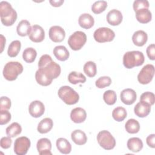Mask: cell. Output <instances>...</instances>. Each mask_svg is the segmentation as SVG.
<instances>
[{
    "label": "cell",
    "mask_w": 155,
    "mask_h": 155,
    "mask_svg": "<svg viewBox=\"0 0 155 155\" xmlns=\"http://www.w3.org/2000/svg\"><path fill=\"white\" fill-rule=\"evenodd\" d=\"M61 71L60 65L52 61L46 66L38 69L35 73V79L39 85L48 86L51 84L54 79L58 78Z\"/></svg>",
    "instance_id": "1"
},
{
    "label": "cell",
    "mask_w": 155,
    "mask_h": 155,
    "mask_svg": "<svg viewBox=\"0 0 155 155\" xmlns=\"http://www.w3.org/2000/svg\"><path fill=\"white\" fill-rule=\"evenodd\" d=\"M0 16L2 24L5 26L12 25L17 19V13L11 4L7 1L0 3Z\"/></svg>",
    "instance_id": "2"
},
{
    "label": "cell",
    "mask_w": 155,
    "mask_h": 155,
    "mask_svg": "<svg viewBox=\"0 0 155 155\" xmlns=\"http://www.w3.org/2000/svg\"><path fill=\"white\" fill-rule=\"evenodd\" d=\"M145 61V57L140 51H130L126 52L123 56V64L128 69L142 65Z\"/></svg>",
    "instance_id": "3"
},
{
    "label": "cell",
    "mask_w": 155,
    "mask_h": 155,
    "mask_svg": "<svg viewBox=\"0 0 155 155\" xmlns=\"http://www.w3.org/2000/svg\"><path fill=\"white\" fill-rule=\"evenodd\" d=\"M23 70V66L20 62L10 61L5 65L2 74L6 80L13 81L16 80L18 76L22 73Z\"/></svg>",
    "instance_id": "4"
},
{
    "label": "cell",
    "mask_w": 155,
    "mask_h": 155,
    "mask_svg": "<svg viewBox=\"0 0 155 155\" xmlns=\"http://www.w3.org/2000/svg\"><path fill=\"white\" fill-rule=\"evenodd\" d=\"M58 96L67 105H74L79 99L78 93L70 86L64 85L58 90Z\"/></svg>",
    "instance_id": "5"
},
{
    "label": "cell",
    "mask_w": 155,
    "mask_h": 155,
    "mask_svg": "<svg viewBox=\"0 0 155 155\" xmlns=\"http://www.w3.org/2000/svg\"><path fill=\"white\" fill-rule=\"evenodd\" d=\"M97 140L99 145L106 150H110L114 148L116 140L112 134L107 130H102L98 133Z\"/></svg>",
    "instance_id": "6"
},
{
    "label": "cell",
    "mask_w": 155,
    "mask_h": 155,
    "mask_svg": "<svg viewBox=\"0 0 155 155\" xmlns=\"http://www.w3.org/2000/svg\"><path fill=\"white\" fill-rule=\"evenodd\" d=\"M86 41V34L82 31H76L70 36L68 39V44L73 50L78 51L82 48Z\"/></svg>",
    "instance_id": "7"
},
{
    "label": "cell",
    "mask_w": 155,
    "mask_h": 155,
    "mask_svg": "<svg viewBox=\"0 0 155 155\" xmlns=\"http://www.w3.org/2000/svg\"><path fill=\"white\" fill-rule=\"evenodd\" d=\"M115 37L114 32L108 27H99L93 33L94 40L99 43L112 41Z\"/></svg>",
    "instance_id": "8"
},
{
    "label": "cell",
    "mask_w": 155,
    "mask_h": 155,
    "mask_svg": "<svg viewBox=\"0 0 155 155\" xmlns=\"http://www.w3.org/2000/svg\"><path fill=\"white\" fill-rule=\"evenodd\" d=\"M154 75V67L152 64H147L139 71L137 75V80L141 84H149Z\"/></svg>",
    "instance_id": "9"
},
{
    "label": "cell",
    "mask_w": 155,
    "mask_h": 155,
    "mask_svg": "<svg viewBox=\"0 0 155 155\" xmlns=\"http://www.w3.org/2000/svg\"><path fill=\"white\" fill-rule=\"evenodd\" d=\"M31 142L30 139L25 136H21L17 138L14 143V152L17 155H25L27 154Z\"/></svg>",
    "instance_id": "10"
},
{
    "label": "cell",
    "mask_w": 155,
    "mask_h": 155,
    "mask_svg": "<svg viewBox=\"0 0 155 155\" xmlns=\"http://www.w3.org/2000/svg\"><path fill=\"white\" fill-rule=\"evenodd\" d=\"M29 39L34 42H41L45 38V31L39 25H33L28 33Z\"/></svg>",
    "instance_id": "11"
},
{
    "label": "cell",
    "mask_w": 155,
    "mask_h": 155,
    "mask_svg": "<svg viewBox=\"0 0 155 155\" xmlns=\"http://www.w3.org/2000/svg\"><path fill=\"white\" fill-rule=\"evenodd\" d=\"M49 38L54 42H61L65 37V32L63 28L58 25H53L49 29Z\"/></svg>",
    "instance_id": "12"
},
{
    "label": "cell",
    "mask_w": 155,
    "mask_h": 155,
    "mask_svg": "<svg viewBox=\"0 0 155 155\" xmlns=\"http://www.w3.org/2000/svg\"><path fill=\"white\" fill-rule=\"evenodd\" d=\"M28 111L32 117L35 118L39 117L44 113V105L40 101H34L30 104Z\"/></svg>",
    "instance_id": "13"
},
{
    "label": "cell",
    "mask_w": 155,
    "mask_h": 155,
    "mask_svg": "<svg viewBox=\"0 0 155 155\" xmlns=\"http://www.w3.org/2000/svg\"><path fill=\"white\" fill-rule=\"evenodd\" d=\"M37 150L40 155H51V143L47 138H41L36 144Z\"/></svg>",
    "instance_id": "14"
},
{
    "label": "cell",
    "mask_w": 155,
    "mask_h": 155,
    "mask_svg": "<svg viewBox=\"0 0 155 155\" xmlns=\"http://www.w3.org/2000/svg\"><path fill=\"white\" fill-rule=\"evenodd\" d=\"M121 101L125 105H131L134 103L137 99L136 91L131 88H126L120 92Z\"/></svg>",
    "instance_id": "15"
},
{
    "label": "cell",
    "mask_w": 155,
    "mask_h": 155,
    "mask_svg": "<svg viewBox=\"0 0 155 155\" xmlns=\"http://www.w3.org/2000/svg\"><path fill=\"white\" fill-rule=\"evenodd\" d=\"M123 19V16L120 11L117 9L110 10L107 15V21L108 23L113 26L119 25Z\"/></svg>",
    "instance_id": "16"
},
{
    "label": "cell",
    "mask_w": 155,
    "mask_h": 155,
    "mask_svg": "<svg viewBox=\"0 0 155 155\" xmlns=\"http://www.w3.org/2000/svg\"><path fill=\"white\" fill-rule=\"evenodd\" d=\"M151 111V105L148 104L140 101L134 108V114L139 117H145L147 116Z\"/></svg>",
    "instance_id": "17"
},
{
    "label": "cell",
    "mask_w": 155,
    "mask_h": 155,
    "mask_svg": "<svg viewBox=\"0 0 155 155\" xmlns=\"http://www.w3.org/2000/svg\"><path fill=\"white\" fill-rule=\"evenodd\" d=\"M87 117V113L84 109L81 107H76L73 109L70 113L71 120L76 124L84 122Z\"/></svg>",
    "instance_id": "18"
},
{
    "label": "cell",
    "mask_w": 155,
    "mask_h": 155,
    "mask_svg": "<svg viewBox=\"0 0 155 155\" xmlns=\"http://www.w3.org/2000/svg\"><path fill=\"white\" fill-rule=\"evenodd\" d=\"M148 40V35L147 33L143 30H137L134 33L132 36V41L133 44L138 47L143 46Z\"/></svg>",
    "instance_id": "19"
},
{
    "label": "cell",
    "mask_w": 155,
    "mask_h": 155,
    "mask_svg": "<svg viewBox=\"0 0 155 155\" xmlns=\"http://www.w3.org/2000/svg\"><path fill=\"white\" fill-rule=\"evenodd\" d=\"M79 25L84 29H90L94 24L93 17L88 13H83L80 15L78 19Z\"/></svg>",
    "instance_id": "20"
},
{
    "label": "cell",
    "mask_w": 155,
    "mask_h": 155,
    "mask_svg": "<svg viewBox=\"0 0 155 155\" xmlns=\"http://www.w3.org/2000/svg\"><path fill=\"white\" fill-rule=\"evenodd\" d=\"M53 54L56 58L60 61L67 60L70 56V53L67 48L64 45H58L53 49Z\"/></svg>",
    "instance_id": "21"
},
{
    "label": "cell",
    "mask_w": 155,
    "mask_h": 155,
    "mask_svg": "<svg viewBox=\"0 0 155 155\" xmlns=\"http://www.w3.org/2000/svg\"><path fill=\"white\" fill-rule=\"evenodd\" d=\"M72 140L78 145H84L87 141L86 134L81 130H75L71 134Z\"/></svg>",
    "instance_id": "22"
},
{
    "label": "cell",
    "mask_w": 155,
    "mask_h": 155,
    "mask_svg": "<svg viewBox=\"0 0 155 155\" xmlns=\"http://www.w3.org/2000/svg\"><path fill=\"white\" fill-rule=\"evenodd\" d=\"M53 122L51 118L45 117L42 119L38 125L37 130L39 133L45 134L49 132L53 128Z\"/></svg>",
    "instance_id": "23"
},
{
    "label": "cell",
    "mask_w": 155,
    "mask_h": 155,
    "mask_svg": "<svg viewBox=\"0 0 155 155\" xmlns=\"http://www.w3.org/2000/svg\"><path fill=\"white\" fill-rule=\"evenodd\" d=\"M136 18L141 24H147L151 21L152 18L151 12L148 9H140L136 12Z\"/></svg>",
    "instance_id": "24"
},
{
    "label": "cell",
    "mask_w": 155,
    "mask_h": 155,
    "mask_svg": "<svg viewBox=\"0 0 155 155\" xmlns=\"http://www.w3.org/2000/svg\"><path fill=\"white\" fill-rule=\"evenodd\" d=\"M56 147L59 151L62 154H69L71 151V145L66 139L60 137L56 140Z\"/></svg>",
    "instance_id": "25"
},
{
    "label": "cell",
    "mask_w": 155,
    "mask_h": 155,
    "mask_svg": "<svg viewBox=\"0 0 155 155\" xmlns=\"http://www.w3.org/2000/svg\"><path fill=\"white\" fill-rule=\"evenodd\" d=\"M127 147L129 150L137 153L143 148V142L139 137H131L127 141Z\"/></svg>",
    "instance_id": "26"
},
{
    "label": "cell",
    "mask_w": 155,
    "mask_h": 155,
    "mask_svg": "<svg viewBox=\"0 0 155 155\" xmlns=\"http://www.w3.org/2000/svg\"><path fill=\"white\" fill-rule=\"evenodd\" d=\"M31 28V26L30 25V23L27 20H22L18 23L17 25V33L20 36H26L28 35Z\"/></svg>",
    "instance_id": "27"
},
{
    "label": "cell",
    "mask_w": 155,
    "mask_h": 155,
    "mask_svg": "<svg viewBox=\"0 0 155 155\" xmlns=\"http://www.w3.org/2000/svg\"><path fill=\"white\" fill-rule=\"evenodd\" d=\"M68 80L72 84H77L78 83L84 84L86 81V78L81 73L71 71L68 76Z\"/></svg>",
    "instance_id": "28"
},
{
    "label": "cell",
    "mask_w": 155,
    "mask_h": 155,
    "mask_svg": "<svg viewBox=\"0 0 155 155\" xmlns=\"http://www.w3.org/2000/svg\"><path fill=\"white\" fill-rule=\"evenodd\" d=\"M125 128L128 133L135 134L139 132L140 130V124L137 120L134 119H130L125 123Z\"/></svg>",
    "instance_id": "29"
},
{
    "label": "cell",
    "mask_w": 155,
    "mask_h": 155,
    "mask_svg": "<svg viewBox=\"0 0 155 155\" xmlns=\"http://www.w3.org/2000/svg\"><path fill=\"white\" fill-rule=\"evenodd\" d=\"M6 134L10 137H15L20 134L22 131V128L18 122H13L8 126L5 130Z\"/></svg>",
    "instance_id": "30"
},
{
    "label": "cell",
    "mask_w": 155,
    "mask_h": 155,
    "mask_svg": "<svg viewBox=\"0 0 155 155\" xmlns=\"http://www.w3.org/2000/svg\"><path fill=\"white\" fill-rule=\"evenodd\" d=\"M21 47V43L18 40H15L12 41L8 48L7 50V54L10 58L16 57L19 52L20 51Z\"/></svg>",
    "instance_id": "31"
},
{
    "label": "cell",
    "mask_w": 155,
    "mask_h": 155,
    "mask_svg": "<svg viewBox=\"0 0 155 155\" xmlns=\"http://www.w3.org/2000/svg\"><path fill=\"white\" fill-rule=\"evenodd\" d=\"M37 56L36 50L32 47L25 48L22 53V58L27 63H32L35 61Z\"/></svg>",
    "instance_id": "32"
},
{
    "label": "cell",
    "mask_w": 155,
    "mask_h": 155,
    "mask_svg": "<svg viewBox=\"0 0 155 155\" xmlns=\"http://www.w3.org/2000/svg\"><path fill=\"white\" fill-rule=\"evenodd\" d=\"M127 114V113L125 108L122 107H117L115 108L112 112V116L117 122L123 121L126 118Z\"/></svg>",
    "instance_id": "33"
},
{
    "label": "cell",
    "mask_w": 155,
    "mask_h": 155,
    "mask_svg": "<svg viewBox=\"0 0 155 155\" xmlns=\"http://www.w3.org/2000/svg\"><path fill=\"white\" fill-rule=\"evenodd\" d=\"M84 71L87 76L93 78L97 73L96 64L93 61H88L84 65Z\"/></svg>",
    "instance_id": "34"
},
{
    "label": "cell",
    "mask_w": 155,
    "mask_h": 155,
    "mask_svg": "<svg viewBox=\"0 0 155 155\" xmlns=\"http://www.w3.org/2000/svg\"><path fill=\"white\" fill-rule=\"evenodd\" d=\"M103 99L104 102L109 105H114L117 100L116 93L114 91L109 90L104 92L103 94Z\"/></svg>",
    "instance_id": "35"
},
{
    "label": "cell",
    "mask_w": 155,
    "mask_h": 155,
    "mask_svg": "<svg viewBox=\"0 0 155 155\" xmlns=\"http://www.w3.org/2000/svg\"><path fill=\"white\" fill-rule=\"evenodd\" d=\"M107 7V2L105 1H97L91 5V11L94 14H99L104 12Z\"/></svg>",
    "instance_id": "36"
},
{
    "label": "cell",
    "mask_w": 155,
    "mask_h": 155,
    "mask_svg": "<svg viewBox=\"0 0 155 155\" xmlns=\"http://www.w3.org/2000/svg\"><path fill=\"white\" fill-rule=\"evenodd\" d=\"M111 84V79L109 76H102L98 78L96 82L95 85L98 88H104L108 87Z\"/></svg>",
    "instance_id": "37"
},
{
    "label": "cell",
    "mask_w": 155,
    "mask_h": 155,
    "mask_svg": "<svg viewBox=\"0 0 155 155\" xmlns=\"http://www.w3.org/2000/svg\"><path fill=\"white\" fill-rule=\"evenodd\" d=\"M140 101L146 102L151 106L154 104L155 102L154 94L150 91L144 92L141 94L140 97Z\"/></svg>",
    "instance_id": "38"
},
{
    "label": "cell",
    "mask_w": 155,
    "mask_h": 155,
    "mask_svg": "<svg viewBox=\"0 0 155 155\" xmlns=\"http://www.w3.org/2000/svg\"><path fill=\"white\" fill-rule=\"evenodd\" d=\"M149 6V2L147 0H136L133 5V10L135 12L140 9H148Z\"/></svg>",
    "instance_id": "39"
},
{
    "label": "cell",
    "mask_w": 155,
    "mask_h": 155,
    "mask_svg": "<svg viewBox=\"0 0 155 155\" xmlns=\"http://www.w3.org/2000/svg\"><path fill=\"white\" fill-rule=\"evenodd\" d=\"M12 116L7 110H0V125H5L11 120Z\"/></svg>",
    "instance_id": "40"
},
{
    "label": "cell",
    "mask_w": 155,
    "mask_h": 155,
    "mask_svg": "<svg viewBox=\"0 0 155 155\" xmlns=\"http://www.w3.org/2000/svg\"><path fill=\"white\" fill-rule=\"evenodd\" d=\"M11 107V100L7 96H2L0 99V110H8Z\"/></svg>",
    "instance_id": "41"
},
{
    "label": "cell",
    "mask_w": 155,
    "mask_h": 155,
    "mask_svg": "<svg viewBox=\"0 0 155 155\" xmlns=\"http://www.w3.org/2000/svg\"><path fill=\"white\" fill-rule=\"evenodd\" d=\"M52 61H53L52 58L50 55L47 54H44L40 58V59L39 60V62L38 64V67L39 68L44 67L46 66L47 64H48Z\"/></svg>",
    "instance_id": "42"
},
{
    "label": "cell",
    "mask_w": 155,
    "mask_h": 155,
    "mask_svg": "<svg viewBox=\"0 0 155 155\" xmlns=\"http://www.w3.org/2000/svg\"><path fill=\"white\" fill-rule=\"evenodd\" d=\"M147 54L150 60L154 61L155 59V45L151 44L148 46L146 50Z\"/></svg>",
    "instance_id": "43"
},
{
    "label": "cell",
    "mask_w": 155,
    "mask_h": 155,
    "mask_svg": "<svg viewBox=\"0 0 155 155\" xmlns=\"http://www.w3.org/2000/svg\"><path fill=\"white\" fill-rule=\"evenodd\" d=\"M12 143V140L9 136L3 137L1 139V147L3 149H8L10 147Z\"/></svg>",
    "instance_id": "44"
},
{
    "label": "cell",
    "mask_w": 155,
    "mask_h": 155,
    "mask_svg": "<svg viewBox=\"0 0 155 155\" xmlns=\"http://www.w3.org/2000/svg\"><path fill=\"white\" fill-rule=\"evenodd\" d=\"M154 140H155V134H151L147 136V137L146 139V142H147V143L148 145V147H150L152 148H154L155 147Z\"/></svg>",
    "instance_id": "45"
},
{
    "label": "cell",
    "mask_w": 155,
    "mask_h": 155,
    "mask_svg": "<svg viewBox=\"0 0 155 155\" xmlns=\"http://www.w3.org/2000/svg\"><path fill=\"white\" fill-rule=\"evenodd\" d=\"M50 3L51 4V5L53 7H60L62 5V4L64 3V0H57V1H49Z\"/></svg>",
    "instance_id": "46"
},
{
    "label": "cell",
    "mask_w": 155,
    "mask_h": 155,
    "mask_svg": "<svg viewBox=\"0 0 155 155\" xmlns=\"http://www.w3.org/2000/svg\"><path fill=\"white\" fill-rule=\"evenodd\" d=\"M1 53H2L4 50V47H5V38L2 35H1Z\"/></svg>",
    "instance_id": "47"
}]
</instances>
